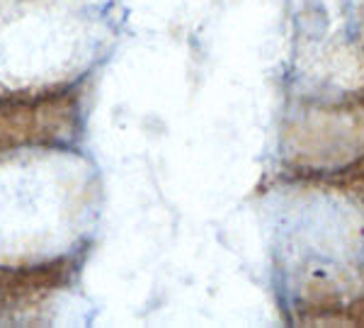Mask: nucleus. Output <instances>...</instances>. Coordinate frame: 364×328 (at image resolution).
<instances>
[]
</instances>
